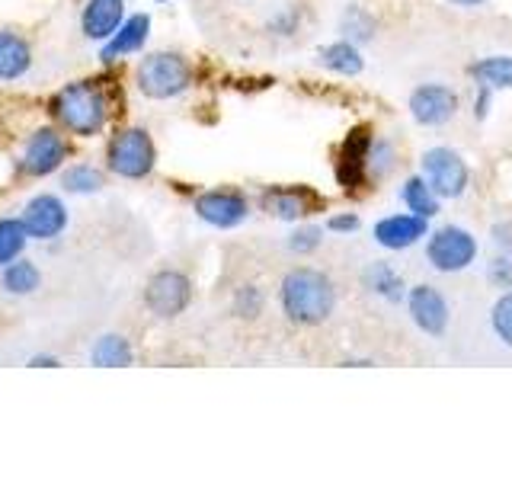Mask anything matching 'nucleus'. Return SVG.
Returning <instances> with one entry per match:
<instances>
[{
  "mask_svg": "<svg viewBox=\"0 0 512 480\" xmlns=\"http://www.w3.org/2000/svg\"><path fill=\"white\" fill-rule=\"evenodd\" d=\"M282 304L298 324H320L333 311V288L314 269H295L282 282Z\"/></svg>",
  "mask_w": 512,
  "mask_h": 480,
  "instance_id": "f257e3e1",
  "label": "nucleus"
},
{
  "mask_svg": "<svg viewBox=\"0 0 512 480\" xmlns=\"http://www.w3.org/2000/svg\"><path fill=\"white\" fill-rule=\"evenodd\" d=\"M55 116L77 135H93L100 132L106 122V103L100 90L90 84H71L58 93L55 100Z\"/></svg>",
  "mask_w": 512,
  "mask_h": 480,
  "instance_id": "f03ea898",
  "label": "nucleus"
},
{
  "mask_svg": "<svg viewBox=\"0 0 512 480\" xmlns=\"http://www.w3.org/2000/svg\"><path fill=\"white\" fill-rule=\"evenodd\" d=\"M138 90L151 100H170L189 87V68L180 55H151L138 64Z\"/></svg>",
  "mask_w": 512,
  "mask_h": 480,
  "instance_id": "7ed1b4c3",
  "label": "nucleus"
},
{
  "mask_svg": "<svg viewBox=\"0 0 512 480\" xmlns=\"http://www.w3.org/2000/svg\"><path fill=\"white\" fill-rule=\"evenodd\" d=\"M109 167L116 170L119 176H128V180L151 173V167H154V144H151L148 132H141V128H128V132L112 138V144H109Z\"/></svg>",
  "mask_w": 512,
  "mask_h": 480,
  "instance_id": "20e7f679",
  "label": "nucleus"
},
{
  "mask_svg": "<svg viewBox=\"0 0 512 480\" xmlns=\"http://www.w3.org/2000/svg\"><path fill=\"white\" fill-rule=\"evenodd\" d=\"M477 256V244L468 231L461 228H442L436 237L429 240V260L442 272L464 269Z\"/></svg>",
  "mask_w": 512,
  "mask_h": 480,
  "instance_id": "39448f33",
  "label": "nucleus"
},
{
  "mask_svg": "<svg viewBox=\"0 0 512 480\" xmlns=\"http://www.w3.org/2000/svg\"><path fill=\"white\" fill-rule=\"evenodd\" d=\"M423 170H426V180L429 186L439 192V196H461L464 183H468V167L461 164V157L436 148L423 157Z\"/></svg>",
  "mask_w": 512,
  "mask_h": 480,
  "instance_id": "423d86ee",
  "label": "nucleus"
},
{
  "mask_svg": "<svg viewBox=\"0 0 512 480\" xmlns=\"http://www.w3.org/2000/svg\"><path fill=\"white\" fill-rule=\"evenodd\" d=\"M148 308L160 317H176L189 304V279L180 272H160L148 285Z\"/></svg>",
  "mask_w": 512,
  "mask_h": 480,
  "instance_id": "0eeeda50",
  "label": "nucleus"
},
{
  "mask_svg": "<svg viewBox=\"0 0 512 480\" xmlns=\"http://www.w3.org/2000/svg\"><path fill=\"white\" fill-rule=\"evenodd\" d=\"M455 93L448 87H420L410 96V109H413V119L423 122V125H442L455 116Z\"/></svg>",
  "mask_w": 512,
  "mask_h": 480,
  "instance_id": "6e6552de",
  "label": "nucleus"
},
{
  "mask_svg": "<svg viewBox=\"0 0 512 480\" xmlns=\"http://www.w3.org/2000/svg\"><path fill=\"white\" fill-rule=\"evenodd\" d=\"M64 221H68V215H64V205L55 196H36L23 212L26 231L32 237H42V240L55 237L64 228Z\"/></svg>",
  "mask_w": 512,
  "mask_h": 480,
  "instance_id": "1a4fd4ad",
  "label": "nucleus"
},
{
  "mask_svg": "<svg viewBox=\"0 0 512 480\" xmlns=\"http://www.w3.org/2000/svg\"><path fill=\"white\" fill-rule=\"evenodd\" d=\"M196 212L215 228H234L247 218V202L234 192H208L196 202Z\"/></svg>",
  "mask_w": 512,
  "mask_h": 480,
  "instance_id": "9d476101",
  "label": "nucleus"
},
{
  "mask_svg": "<svg viewBox=\"0 0 512 480\" xmlns=\"http://www.w3.org/2000/svg\"><path fill=\"white\" fill-rule=\"evenodd\" d=\"M64 160V141L58 132L52 128H42V132L32 135V141L26 144V170L32 176H42V173H52L58 164Z\"/></svg>",
  "mask_w": 512,
  "mask_h": 480,
  "instance_id": "9b49d317",
  "label": "nucleus"
},
{
  "mask_svg": "<svg viewBox=\"0 0 512 480\" xmlns=\"http://www.w3.org/2000/svg\"><path fill=\"white\" fill-rule=\"evenodd\" d=\"M423 234H426V218L420 215H391L375 224V240L381 247H391V250L410 247Z\"/></svg>",
  "mask_w": 512,
  "mask_h": 480,
  "instance_id": "f8f14e48",
  "label": "nucleus"
},
{
  "mask_svg": "<svg viewBox=\"0 0 512 480\" xmlns=\"http://www.w3.org/2000/svg\"><path fill=\"white\" fill-rule=\"evenodd\" d=\"M410 314L413 320L420 324L426 333H442L445 330V320H448V311H445V301L439 298V292H432V288H413L410 295Z\"/></svg>",
  "mask_w": 512,
  "mask_h": 480,
  "instance_id": "ddd939ff",
  "label": "nucleus"
},
{
  "mask_svg": "<svg viewBox=\"0 0 512 480\" xmlns=\"http://www.w3.org/2000/svg\"><path fill=\"white\" fill-rule=\"evenodd\" d=\"M80 23L90 39H109L122 23V0H90Z\"/></svg>",
  "mask_w": 512,
  "mask_h": 480,
  "instance_id": "4468645a",
  "label": "nucleus"
},
{
  "mask_svg": "<svg viewBox=\"0 0 512 480\" xmlns=\"http://www.w3.org/2000/svg\"><path fill=\"white\" fill-rule=\"evenodd\" d=\"M32 64V48L16 32H0V80H20Z\"/></svg>",
  "mask_w": 512,
  "mask_h": 480,
  "instance_id": "2eb2a0df",
  "label": "nucleus"
},
{
  "mask_svg": "<svg viewBox=\"0 0 512 480\" xmlns=\"http://www.w3.org/2000/svg\"><path fill=\"white\" fill-rule=\"evenodd\" d=\"M148 26H151V20L144 13H138V16H132L122 29H116L112 32V42L103 48V58L106 61H112V58H119V55H128V52H135V48H141L144 45V39H148Z\"/></svg>",
  "mask_w": 512,
  "mask_h": 480,
  "instance_id": "dca6fc26",
  "label": "nucleus"
},
{
  "mask_svg": "<svg viewBox=\"0 0 512 480\" xmlns=\"http://www.w3.org/2000/svg\"><path fill=\"white\" fill-rule=\"evenodd\" d=\"M266 208L276 212L279 218H301V215H308L311 199L295 189H279V192H269L266 196Z\"/></svg>",
  "mask_w": 512,
  "mask_h": 480,
  "instance_id": "f3484780",
  "label": "nucleus"
},
{
  "mask_svg": "<svg viewBox=\"0 0 512 480\" xmlns=\"http://www.w3.org/2000/svg\"><path fill=\"white\" fill-rule=\"evenodd\" d=\"M26 224L23 221H0V266L13 263L20 250L26 247Z\"/></svg>",
  "mask_w": 512,
  "mask_h": 480,
  "instance_id": "a211bd4d",
  "label": "nucleus"
},
{
  "mask_svg": "<svg viewBox=\"0 0 512 480\" xmlns=\"http://www.w3.org/2000/svg\"><path fill=\"white\" fill-rule=\"evenodd\" d=\"M132 362V346H128L122 336H103L100 343L93 346V365H128Z\"/></svg>",
  "mask_w": 512,
  "mask_h": 480,
  "instance_id": "6ab92c4d",
  "label": "nucleus"
},
{
  "mask_svg": "<svg viewBox=\"0 0 512 480\" xmlns=\"http://www.w3.org/2000/svg\"><path fill=\"white\" fill-rule=\"evenodd\" d=\"M320 58H324L327 68L340 71V74H359L362 71V58H359V52L349 42H336V45L324 48Z\"/></svg>",
  "mask_w": 512,
  "mask_h": 480,
  "instance_id": "aec40b11",
  "label": "nucleus"
},
{
  "mask_svg": "<svg viewBox=\"0 0 512 480\" xmlns=\"http://www.w3.org/2000/svg\"><path fill=\"white\" fill-rule=\"evenodd\" d=\"M4 288L13 295H29L39 288V269L32 263H13L4 272Z\"/></svg>",
  "mask_w": 512,
  "mask_h": 480,
  "instance_id": "412c9836",
  "label": "nucleus"
},
{
  "mask_svg": "<svg viewBox=\"0 0 512 480\" xmlns=\"http://www.w3.org/2000/svg\"><path fill=\"white\" fill-rule=\"evenodd\" d=\"M404 199L420 218H432L439 212V202H436V196H432V186H426L423 180H410L404 186Z\"/></svg>",
  "mask_w": 512,
  "mask_h": 480,
  "instance_id": "4be33fe9",
  "label": "nucleus"
},
{
  "mask_svg": "<svg viewBox=\"0 0 512 480\" xmlns=\"http://www.w3.org/2000/svg\"><path fill=\"white\" fill-rule=\"evenodd\" d=\"M474 74L490 87H512V58H487L477 64Z\"/></svg>",
  "mask_w": 512,
  "mask_h": 480,
  "instance_id": "5701e85b",
  "label": "nucleus"
},
{
  "mask_svg": "<svg viewBox=\"0 0 512 480\" xmlns=\"http://www.w3.org/2000/svg\"><path fill=\"white\" fill-rule=\"evenodd\" d=\"M100 186H103V176L93 167H74L64 173V189H71V192H96Z\"/></svg>",
  "mask_w": 512,
  "mask_h": 480,
  "instance_id": "b1692460",
  "label": "nucleus"
},
{
  "mask_svg": "<svg viewBox=\"0 0 512 480\" xmlns=\"http://www.w3.org/2000/svg\"><path fill=\"white\" fill-rule=\"evenodd\" d=\"M493 327L512 346V295H503L493 308Z\"/></svg>",
  "mask_w": 512,
  "mask_h": 480,
  "instance_id": "393cba45",
  "label": "nucleus"
},
{
  "mask_svg": "<svg viewBox=\"0 0 512 480\" xmlns=\"http://www.w3.org/2000/svg\"><path fill=\"white\" fill-rule=\"evenodd\" d=\"M317 237H320V231L308 228V231H301V234H295V240H292V247H295V250H311V247H317Z\"/></svg>",
  "mask_w": 512,
  "mask_h": 480,
  "instance_id": "a878e982",
  "label": "nucleus"
},
{
  "mask_svg": "<svg viewBox=\"0 0 512 480\" xmlns=\"http://www.w3.org/2000/svg\"><path fill=\"white\" fill-rule=\"evenodd\" d=\"M359 224V218H352V215H340V218H333L330 221V228L333 231H352Z\"/></svg>",
  "mask_w": 512,
  "mask_h": 480,
  "instance_id": "bb28decb",
  "label": "nucleus"
},
{
  "mask_svg": "<svg viewBox=\"0 0 512 480\" xmlns=\"http://www.w3.org/2000/svg\"><path fill=\"white\" fill-rule=\"evenodd\" d=\"M32 365H58L55 359H32Z\"/></svg>",
  "mask_w": 512,
  "mask_h": 480,
  "instance_id": "cd10ccee",
  "label": "nucleus"
},
{
  "mask_svg": "<svg viewBox=\"0 0 512 480\" xmlns=\"http://www.w3.org/2000/svg\"><path fill=\"white\" fill-rule=\"evenodd\" d=\"M455 4H480V0H455Z\"/></svg>",
  "mask_w": 512,
  "mask_h": 480,
  "instance_id": "c85d7f7f",
  "label": "nucleus"
}]
</instances>
